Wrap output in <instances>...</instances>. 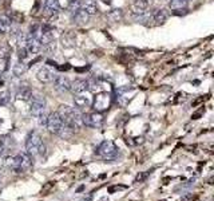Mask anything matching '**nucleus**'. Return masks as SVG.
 <instances>
[{
  "mask_svg": "<svg viewBox=\"0 0 214 201\" xmlns=\"http://www.w3.org/2000/svg\"><path fill=\"white\" fill-rule=\"evenodd\" d=\"M54 185H55V181H50V182H47V184L42 188V194H47V192H50V190L52 189V188H54Z\"/></svg>",
  "mask_w": 214,
  "mask_h": 201,
  "instance_id": "c756f323",
  "label": "nucleus"
},
{
  "mask_svg": "<svg viewBox=\"0 0 214 201\" xmlns=\"http://www.w3.org/2000/svg\"><path fill=\"white\" fill-rule=\"evenodd\" d=\"M80 8H82V7H80V0H71V2H70L68 11H70L71 15H74V13L77 11H79Z\"/></svg>",
  "mask_w": 214,
  "mask_h": 201,
  "instance_id": "393cba45",
  "label": "nucleus"
},
{
  "mask_svg": "<svg viewBox=\"0 0 214 201\" xmlns=\"http://www.w3.org/2000/svg\"><path fill=\"white\" fill-rule=\"evenodd\" d=\"M26 48H27V51H28V54H38L40 51V48H42V42H40L38 38H34V36H31V35H28Z\"/></svg>",
  "mask_w": 214,
  "mask_h": 201,
  "instance_id": "9b49d317",
  "label": "nucleus"
},
{
  "mask_svg": "<svg viewBox=\"0 0 214 201\" xmlns=\"http://www.w3.org/2000/svg\"><path fill=\"white\" fill-rule=\"evenodd\" d=\"M82 121H83V125H86L87 127L99 129L102 127L105 119H103V115L99 111H94V113H90V114H83Z\"/></svg>",
  "mask_w": 214,
  "mask_h": 201,
  "instance_id": "423d86ee",
  "label": "nucleus"
},
{
  "mask_svg": "<svg viewBox=\"0 0 214 201\" xmlns=\"http://www.w3.org/2000/svg\"><path fill=\"white\" fill-rule=\"evenodd\" d=\"M56 113L59 114V117L62 118L66 126H68L71 130H78V129L83 126L82 114L78 110H75L74 107L67 106V105H60Z\"/></svg>",
  "mask_w": 214,
  "mask_h": 201,
  "instance_id": "f257e3e1",
  "label": "nucleus"
},
{
  "mask_svg": "<svg viewBox=\"0 0 214 201\" xmlns=\"http://www.w3.org/2000/svg\"><path fill=\"white\" fill-rule=\"evenodd\" d=\"M46 126L48 127V130H50V133L52 134H58V136H60V137H70L71 136V129L68 126H66L64 122L62 121V118L59 117V114L56 113H51L50 115H48V118H47V125Z\"/></svg>",
  "mask_w": 214,
  "mask_h": 201,
  "instance_id": "7ed1b4c3",
  "label": "nucleus"
},
{
  "mask_svg": "<svg viewBox=\"0 0 214 201\" xmlns=\"http://www.w3.org/2000/svg\"><path fill=\"white\" fill-rule=\"evenodd\" d=\"M8 166L15 173H24L32 166V161L27 153H19L15 157L8 158Z\"/></svg>",
  "mask_w": 214,
  "mask_h": 201,
  "instance_id": "20e7f679",
  "label": "nucleus"
},
{
  "mask_svg": "<svg viewBox=\"0 0 214 201\" xmlns=\"http://www.w3.org/2000/svg\"><path fill=\"white\" fill-rule=\"evenodd\" d=\"M11 26V20L7 16H0V35L7 34Z\"/></svg>",
  "mask_w": 214,
  "mask_h": 201,
  "instance_id": "412c9836",
  "label": "nucleus"
},
{
  "mask_svg": "<svg viewBox=\"0 0 214 201\" xmlns=\"http://www.w3.org/2000/svg\"><path fill=\"white\" fill-rule=\"evenodd\" d=\"M111 105V95L107 91L99 93L95 95V99H94V109L96 111H105L110 107Z\"/></svg>",
  "mask_w": 214,
  "mask_h": 201,
  "instance_id": "6e6552de",
  "label": "nucleus"
},
{
  "mask_svg": "<svg viewBox=\"0 0 214 201\" xmlns=\"http://www.w3.org/2000/svg\"><path fill=\"white\" fill-rule=\"evenodd\" d=\"M72 17H74V20L77 22V23H79V24H86L87 22H88V19H90V15L88 13H86L84 12L82 8H80L79 11H77L72 15Z\"/></svg>",
  "mask_w": 214,
  "mask_h": 201,
  "instance_id": "f3484780",
  "label": "nucleus"
},
{
  "mask_svg": "<svg viewBox=\"0 0 214 201\" xmlns=\"http://www.w3.org/2000/svg\"><path fill=\"white\" fill-rule=\"evenodd\" d=\"M26 150L31 158L36 156H43L46 151V146L43 144L42 137L36 132H31L26 138Z\"/></svg>",
  "mask_w": 214,
  "mask_h": 201,
  "instance_id": "f03ea898",
  "label": "nucleus"
},
{
  "mask_svg": "<svg viewBox=\"0 0 214 201\" xmlns=\"http://www.w3.org/2000/svg\"><path fill=\"white\" fill-rule=\"evenodd\" d=\"M27 38H28V35L23 34V32H20L19 35H17V44H19V47H26Z\"/></svg>",
  "mask_w": 214,
  "mask_h": 201,
  "instance_id": "c85d7f7f",
  "label": "nucleus"
},
{
  "mask_svg": "<svg viewBox=\"0 0 214 201\" xmlns=\"http://www.w3.org/2000/svg\"><path fill=\"white\" fill-rule=\"evenodd\" d=\"M186 6H187V0H170V2H169V7H170L173 11L185 10Z\"/></svg>",
  "mask_w": 214,
  "mask_h": 201,
  "instance_id": "aec40b11",
  "label": "nucleus"
},
{
  "mask_svg": "<svg viewBox=\"0 0 214 201\" xmlns=\"http://www.w3.org/2000/svg\"><path fill=\"white\" fill-rule=\"evenodd\" d=\"M80 7L88 15H96L98 13V4L96 0H80Z\"/></svg>",
  "mask_w": 214,
  "mask_h": 201,
  "instance_id": "ddd939ff",
  "label": "nucleus"
},
{
  "mask_svg": "<svg viewBox=\"0 0 214 201\" xmlns=\"http://www.w3.org/2000/svg\"><path fill=\"white\" fill-rule=\"evenodd\" d=\"M11 51H12V48L10 46H7V44H3L2 47H0V58H10L11 55Z\"/></svg>",
  "mask_w": 214,
  "mask_h": 201,
  "instance_id": "a878e982",
  "label": "nucleus"
},
{
  "mask_svg": "<svg viewBox=\"0 0 214 201\" xmlns=\"http://www.w3.org/2000/svg\"><path fill=\"white\" fill-rule=\"evenodd\" d=\"M105 3H107V4H111V0H103Z\"/></svg>",
  "mask_w": 214,
  "mask_h": 201,
  "instance_id": "473e14b6",
  "label": "nucleus"
},
{
  "mask_svg": "<svg viewBox=\"0 0 214 201\" xmlns=\"http://www.w3.org/2000/svg\"><path fill=\"white\" fill-rule=\"evenodd\" d=\"M167 17H169V12L165 10V8H160V10L155 11V13L153 15L154 22H155V23H158V24L165 23V22L167 20Z\"/></svg>",
  "mask_w": 214,
  "mask_h": 201,
  "instance_id": "dca6fc26",
  "label": "nucleus"
},
{
  "mask_svg": "<svg viewBox=\"0 0 214 201\" xmlns=\"http://www.w3.org/2000/svg\"><path fill=\"white\" fill-rule=\"evenodd\" d=\"M151 172L149 170V172H146V173H141V174H138L137 176V178H135V182H142V181H145L146 178H147V176H149Z\"/></svg>",
  "mask_w": 214,
  "mask_h": 201,
  "instance_id": "7c9ffc66",
  "label": "nucleus"
},
{
  "mask_svg": "<svg viewBox=\"0 0 214 201\" xmlns=\"http://www.w3.org/2000/svg\"><path fill=\"white\" fill-rule=\"evenodd\" d=\"M44 8H46L48 12L55 13L60 10V3H59V0H44Z\"/></svg>",
  "mask_w": 214,
  "mask_h": 201,
  "instance_id": "a211bd4d",
  "label": "nucleus"
},
{
  "mask_svg": "<svg viewBox=\"0 0 214 201\" xmlns=\"http://www.w3.org/2000/svg\"><path fill=\"white\" fill-rule=\"evenodd\" d=\"M17 58H19V60H21V62L28 58V51H27L26 47H19V50H17Z\"/></svg>",
  "mask_w": 214,
  "mask_h": 201,
  "instance_id": "cd10ccee",
  "label": "nucleus"
},
{
  "mask_svg": "<svg viewBox=\"0 0 214 201\" xmlns=\"http://www.w3.org/2000/svg\"><path fill=\"white\" fill-rule=\"evenodd\" d=\"M36 78L43 83H50L55 78V74L50 69H47V67H40L36 73Z\"/></svg>",
  "mask_w": 214,
  "mask_h": 201,
  "instance_id": "f8f14e48",
  "label": "nucleus"
},
{
  "mask_svg": "<svg viewBox=\"0 0 214 201\" xmlns=\"http://www.w3.org/2000/svg\"><path fill=\"white\" fill-rule=\"evenodd\" d=\"M26 71H27V66L23 63V62H17V63L13 66L12 73H13L15 77H20V75H23Z\"/></svg>",
  "mask_w": 214,
  "mask_h": 201,
  "instance_id": "4be33fe9",
  "label": "nucleus"
},
{
  "mask_svg": "<svg viewBox=\"0 0 214 201\" xmlns=\"http://www.w3.org/2000/svg\"><path fill=\"white\" fill-rule=\"evenodd\" d=\"M0 180H2V170H0Z\"/></svg>",
  "mask_w": 214,
  "mask_h": 201,
  "instance_id": "72a5a7b5",
  "label": "nucleus"
},
{
  "mask_svg": "<svg viewBox=\"0 0 214 201\" xmlns=\"http://www.w3.org/2000/svg\"><path fill=\"white\" fill-rule=\"evenodd\" d=\"M70 90L72 93H75V94L84 93L86 90H88V80H86V79H75L74 82H71Z\"/></svg>",
  "mask_w": 214,
  "mask_h": 201,
  "instance_id": "4468645a",
  "label": "nucleus"
},
{
  "mask_svg": "<svg viewBox=\"0 0 214 201\" xmlns=\"http://www.w3.org/2000/svg\"><path fill=\"white\" fill-rule=\"evenodd\" d=\"M52 82H54V87H55L58 91H60V93L70 91L71 82L68 80V78L64 77V75H55V78H54Z\"/></svg>",
  "mask_w": 214,
  "mask_h": 201,
  "instance_id": "9d476101",
  "label": "nucleus"
},
{
  "mask_svg": "<svg viewBox=\"0 0 214 201\" xmlns=\"http://www.w3.org/2000/svg\"><path fill=\"white\" fill-rule=\"evenodd\" d=\"M96 156L100 157L102 160L111 161L118 157V147L113 141H103L102 144L96 147Z\"/></svg>",
  "mask_w": 214,
  "mask_h": 201,
  "instance_id": "39448f33",
  "label": "nucleus"
},
{
  "mask_svg": "<svg viewBox=\"0 0 214 201\" xmlns=\"http://www.w3.org/2000/svg\"><path fill=\"white\" fill-rule=\"evenodd\" d=\"M109 17L113 22H120L123 19V10H120V8H118V10H113L109 12Z\"/></svg>",
  "mask_w": 214,
  "mask_h": 201,
  "instance_id": "5701e85b",
  "label": "nucleus"
},
{
  "mask_svg": "<svg viewBox=\"0 0 214 201\" xmlns=\"http://www.w3.org/2000/svg\"><path fill=\"white\" fill-rule=\"evenodd\" d=\"M74 103L79 110H87L88 107H91L92 99H91V97L88 95V94L79 93L74 97Z\"/></svg>",
  "mask_w": 214,
  "mask_h": 201,
  "instance_id": "1a4fd4ad",
  "label": "nucleus"
},
{
  "mask_svg": "<svg viewBox=\"0 0 214 201\" xmlns=\"http://www.w3.org/2000/svg\"><path fill=\"white\" fill-rule=\"evenodd\" d=\"M47 118H48V114H47V111H43L42 114H39L36 119H38V123L40 125V126H46L47 125Z\"/></svg>",
  "mask_w": 214,
  "mask_h": 201,
  "instance_id": "bb28decb",
  "label": "nucleus"
},
{
  "mask_svg": "<svg viewBox=\"0 0 214 201\" xmlns=\"http://www.w3.org/2000/svg\"><path fill=\"white\" fill-rule=\"evenodd\" d=\"M11 101V93L8 90L0 91V105H8V102Z\"/></svg>",
  "mask_w": 214,
  "mask_h": 201,
  "instance_id": "b1692460",
  "label": "nucleus"
},
{
  "mask_svg": "<svg viewBox=\"0 0 214 201\" xmlns=\"http://www.w3.org/2000/svg\"><path fill=\"white\" fill-rule=\"evenodd\" d=\"M31 95H32V93H31L30 90V87H27V86H21L19 89V91H17L16 94V98L17 99H24V101H28Z\"/></svg>",
  "mask_w": 214,
  "mask_h": 201,
  "instance_id": "6ab92c4d",
  "label": "nucleus"
},
{
  "mask_svg": "<svg viewBox=\"0 0 214 201\" xmlns=\"http://www.w3.org/2000/svg\"><path fill=\"white\" fill-rule=\"evenodd\" d=\"M90 200H91V196H88V197H87V199H83L82 201H90Z\"/></svg>",
  "mask_w": 214,
  "mask_h": 201,
  "instance_id": "2f4dec72",
  "label": "nucleus"
},
{
  "mask_svg": "<svg viewBox=\"0 0 214 201\" xmlns=\"http://www.w3.org/2000/svg\"><path fill=\"white\" fill-rule=\"evenodd\" d=\"M149 7V2L147 0H134L133 3V11L137 15H141V13H146V10Z\"/></svg>",
  "mask_w": 214,
  "mask_h": 201,
  "instance_id": "2eb2a0df",
  "label": "nucleus"
},
{
  "mask_svg": "<svg viewBox=\"0 0 214 201\" xmlns=\"http://www.w3.org/2000/svg\"><path fill=\"white\" fill-rule=\"evenodd\" d=\"M30 107H31V114L35 118L39 114H42L43 111H46V99L42 95H31L30 98Z\"/></svg>",
  "mask_w": 214,
  "mask_h": 201,
  "instance_id": "0eeeda50",
  "label": "nucleus"
}]
</instances>
